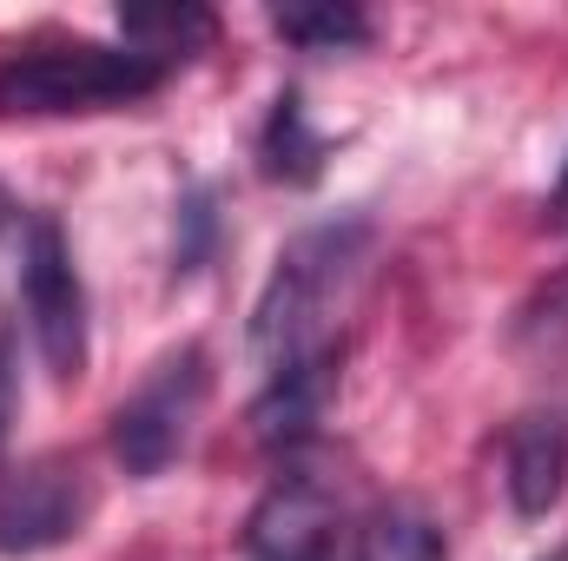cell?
Masks as SVG:
<instances>
[{
  "mask_svg": "<svg viewBox=\"0 0 568 561\" xmlns=\"http://www.w3.org/2000/svg\"><path fill=\"white\" fill-rule=\"evenodd\" d=\"M364 252H371V225L364 218H331V225L297 232L278 252V265L265 278V297L252 310V350L265 364H291V357L331 344L324 337V317L351 290Z\"/></svg>",
  "mask_w": 568,
  "mask_h": 561,
  "instance_id": "1",
  "label": "cell"
},
{
  "mask_svg": "<svg viewBox=\"0 0 568 561\" xmlns=\"http://www.w3.org/2000/svg\"><path fill=\"white\" fill-rule=\"evenodd\" d=\"M172 73L133 47H27L0 60V120H60V113H120L140 106Z\"/></svg>",
  "mask_w": 568,
  "mask_h": 561,
  "instance_id": "2",
  "label": "cell"
},
{
  "mask_svg": "<svg viewBox=\"0 0 568 561\" xmlns=\"http://www.w3.org/2000/svg\"><path fill=\"white\" fill-rule=\"evenodd\" d=\"M20 304L33 324V344L60 384L87 370V284L73 265V245L53 218H27L20 238Z\"/></svg>",
  "mask_w": 568,
  "mask_h": 561,
  "instance_id": "3",
  "label": "cell"
},
{
  "mask_svg": "<svg viewBox=\"0 0 568 561\" xmlns=\"http://www.w3.org/2000/svg\"><path fill=\"white\" fill-rule=\"evenodd\" d=\"M205 390H212L205 350L185 344L179 357H165L140 390L120 404V417H113V456L126 462V476H159V469L179 462V449L192 442V422L205 410Z\"/></svg>",
  "mask_w": 568,
  "mask_h": 561,
  "instance_id": "4",
  "label": "cell"
},
{
  "mask_svg": "<svg viewBox=\"0 0 568 561\" xmlns=\"http://www.w3.org/2000/svg\"><path fill=\"white\" fill-rule=\"evenodd\" d=\"M245 555L252 561H357V522L344 516L331 482L291 469L252 509Z\"/></svg>",
  "mask_w": 568,
  "mask_h": 561,
  "instance_id": "5",
  "label": "cell"
},
{
  "mask_svg": "<svg viewBox=\"0 0 568 561\" xmlns=\"http://www.w3.org/2000/svg\"><path fill=\"white\" fill-rule=\"evenodd\" d=\"M93 516V482L67 456H40L0 476V555H47L73 542Z\"/></svg>",
  "mask_w": 568,
  "mask_h": 561,
  "instance_id": "6",
  "label": "cell"
},
{
  "mask_svg": "<svg viewBox=\"0 0 568 561\" xmlns=\"http://www.w3.org/2000/svg\"><path fill=\"white\" fill-rule=\"evenodd\" d=\"M337 377H344V350H337V344H317V350H304V357H291V364H272V377H265V390H258V404H252L258 442L278 449V456H297V449L317 436V422L331 417Z\"/></svg>",
  "mask_w": 568,
  "mask_h": 561,
  "instance_id": "7",
  "label": "cell"
},
{
  "mask_svg": "<svg viewBox=\"0 0 568 561\" xmlns=\"http://www.w3.org/2000/svg\"><path fill=\"white\" fill-rule=\"evenodd\" d=\"M503 482H509L516 516H529V522L562 502V489H568V417L562 410H529V417L509 422Z\"/></svg>",
  "mask_w": 568,
  "mask_h": 561,
  "instance_id": "8",
  "label": "cell"
},
{
  "mask_svg": "<svg viewBox=\"0 0 568 561\" xmlns=\"http://www.w3.org/2000/svg\"><path fill=\"white\" fill-rule=\"evenodd\" d=\"M120 33H126L133 53L159 60L172 73V67H185L192 53H205L219 40V20L192 0H165V7H120Z\"/></svg>",
  "mask_w": 568,
  "mask_h": 561,
  "instance_id": "9",
  "label": "cell"
},
{
  "mask_svg": "<svg viewBox=\"0 0 568 561\" xmlns=\"http://www.w3.org/2000/svg\"><path fill=\"white\" fill-rule=\"evenodd\" d=\"M357 561H449V549L417 502H384L357 522Z\"/></svg>",
  "mask_w": 568,
  "mask_h": 561,
  "instance_id": "10",
  "label": "cell"
},
{
  "mask_svg": "<svg viewBox=\"0 0 568 561\" xmlns=\"http://www.w3.org/2000/svg\"><path fill=\"white\" fill-rule=\"evenodd\" d=\"M258 159H265V172L284 178V185H311L324 172V140L304 126V100L297 93H278V106L265 120V140H258Z\"/></svg>",
  "mask_w": 568,
  "mask_h": 561,
  "instance_id": "11",
  "label": "cell"
},
{
  "mask_svg": "<svg viewBox=\"0 0 568 561\" xmlns=\"http://www.w3.org/2000/svg\"><path fill=\"white\" fill-rule=\"evenodd\" d=\"M278 40L304 47V53H344V47H364L371 40V20L357 7H284L272 13Z\"/></svg>",
  "mask_w": 568,
  "mask_h": 561,
  "instance_id": "12",
  "label": "cell"
},
{
  "mask_svg": "<svg viewBox=\"0 0 568 561\" xmlns=\"http://www.w3.org/2000/svg\"><path fill=\"white\" fill-rule=\"evenodd\" d=\"M516 344H529V350H568V265L516 310Z\"/></svg>",
  "mask_w": 568,
  "mask_h": 561,
  "instance_id": "13",
  "label": "cell"
},
{
  "mask_svg": "<svg viewBox=\"0 0 568 561\" xmlns=\"http://www.w3.org/2000/svg\"><path fill=\"white\" fill-rule=\"evenodd\" d=\"M205 232H212V205H205V192L185 205V245H179V272H199L205 265Z\"/></svg>",
  "mask_w": 568,
  "mask_h": 561,
  "instance_id": "14",
  "label": "cell"
},
{
  "mask_svg": "<svg viewBox=\"0 0 568 561\" xmlns=\"http://www.w3.org/2000/svg\"><path fill=\"white\" fill-rule=\"evenodd\" d=\"M20 364H13V337L0 330V442H7V429H13V410H20V377H13Z\"/></svg>",
  "mask_w": 568,
  "mask_h": 561,
  "instance_id": "15",
  "label": "cell"
},
{
  "mask_svg": "<svg viewBox=\"0 0 568 561\" xmlns=\"http://www.w3.org/2000/svg\"><path fill=\"white\" fill-rule=\"evenodd\" d=\"M542 218L549 225H568V165H562V178H556V192H549V205H542Z\"/></svg>",
  "mask_w": 568,
  "mask_h": 561,
  "instance_id": "16",
  "label": "cell"
},
{
  "mask_svg": "<svg viewBox=\"0 0 568 561\" xmlns=\"http://www.w3.org/2000/svg\"><path fill=\"white\" fill-rule=\"evenodd\" d=\"M7 225H13V198L0 192V232H7Z\"/></svg>",
  "mask_w": 568,
  "mask_h": 561,
  "instance_id": "17",
  "label": "cell"
},
{
  "mask_svg": "<svg viewBox=\"0 0 568 561\" xmlns=\"http://www.w3.org/2000/svg\"><path fill=\"white\" fill-rule=\"evenodd\" d=\"M549 561H568V549H562V555H549Z\"/></svg>",
  "mask_w": 568,
  "mask_h": 561,
  "instance_id": "18",
  "label": "cell"
}]
</instances>
